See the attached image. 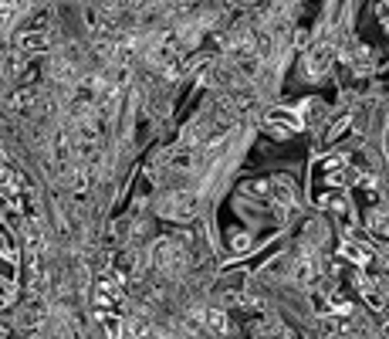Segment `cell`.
<instances>
[{
  "mask_svg": "<svg viewBox=\"0 0 389 339\" xmlns=\"http://www.w3.org/2000/svg\"><path fill=\"white\" fill-rule=\"evenodd\" d=\"M268 123H271L274 129L298 132V129H302V116H298V112H291V109H271V112H268Z\"/></svg>",
  "mask_w": 389,
  "mask_h": 339,
  "instance_id": "1",
  "label": "cell"
},
{
  "mask_svg": "<svg viewBox=\"0 0 389 339\" xmlns=\"http://www.w3.org/2000/svg\"><path fill=\"white\" fill-rule=\"evenodd\" d=\"M339 254H346V258L355 261V265H369V261H372V251H366L362 245H352V241H346V245L339 248Z\"/></svg>",
  "mask_w": 389,
  "mask_h": 339,
  "instance_id": "2",
  "label": "cell"
},
{
  "mask_svg": "<svg viewBox=\"0 0 389 339\" xmlns=\"http://www.w3.org/2000/svg\"><path fill=\"white\" fill-rule=\"evenodd\" d=\"M383 261H386V268H389V251H386V254H383Z\"/></svg>",
  "mask_w": 389,
  "mask_h": 339,
  "instance_id": "3",
  "label": "cell"
}]
</instances>
